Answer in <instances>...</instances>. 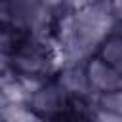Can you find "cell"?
I'll return each mask as SVG.
<instances>
[{
  "label": "cell",
  "mask_w": 122,
  "mask_h": 122,
  "mask_svg": "<svg viewBox=\"0 0 122 122\" xmlns=\"http://www.w3.org/2000/svg\"><path fill=\"white\" fill-rule=\"evenodd\" d=\"M71 105L69 95L63 92V88L53 80V82H44L34 93H30L27 107L38 114L40 118H51V116H59L63 112H67Z\"/></svg>",
  "instance_id": "6da1fadb"
},
{
  "label": "cell",
  "mask_w": 122,
  "mask_h": 122,
  "mask_svg": "<svg viewBox=\"0 0 122 122\" xmlns=\"http://www.w3.org/2000/svg\"><path fill=\"white\" fill-rule=\"evenodd\" d=\"M84 72L88 78V84L93 93H105V92H120L122 88V72L103 63L97 55L90 57L84 65Z\"/></svg>",
  "instance_id": "7a4b0ae2"
},
{
  "label": "cell",
  "mask_w": 122,
  "mask_h": 122,
  "mask_svg": "<svg viewBox=\"0 0 122 122\" xmlns=\"http://www.w3.org/2000/svg\"><path fill=\"white\" fill-rule=\"evenodd\" d=\"M63 92L69 95V99H82L86 101L93 92L88 84L86 72H84V65H74V67H63L57 74L55 80Z\"/></svg>",
  "instance_id": "3957f363"
},
{
  "label": "cell",
  "mask_w": 122,
  "mask_h": 122,
  "mask_svg": "<svg viewBox=\"0 0 122 122\" xmlns=\"http://www.w3.org/2000/svg\"><path fill=\"white\" fill-rule=\"evenodd\" d=\"M97 57L107 63L109 67L122 71V38L118 34V30L114 29V32H111L97 48Z\"/></svg>",
  "instance_id": "277c9868"
},
{
  "label": "cell",
  "mask_w": 122,
  "mask_h": 122,
  "mask_svg": "<svg viewBox=\"0 0 122 122\" xmlns=\"http://www.w3.org/2000/svg\"><path fill=\"white\" fill-rule=\"evenodd\" d=\"M86 103L90 107L107 111V112H114V114H122V92H105V93H92Z\"/></svg>",
  "instance_id": "5b68a950"
},
{
  "label": "cell",
  "mask_w": 122,
  "mask_h": 122,
  "mask_svg": "<svg viewBox=\"0 0 122 122\" xmlns=\"http://www.w3.org/2000/svg\"><path fill=\"white\" fill-rule=\"evenodd\" d=\"M0 120L2 122H46L38 114H34L27 105H11L6 103L0 111Z\"/></svg>",
  "instance_id": "8992f818"
},
{
  "label": "cell",
  "mask_w": 122,
  "mask_h": 122,
  "mask_svg": "<svg viewBox=\"0 0 122 122\" xmlns=\"http://www.w3.org/2000/svg\"><path fill=\"white\" fill-rule=\"evenodd\" d=\"M88 120L90 122H122V114L107 112V111H101V109L88 105Z\"/></svg>",
  "instance_id": "52a82bcc"
},
{
  "label": "cell",
  "mask_w": 122,
  "mask_h": 122,
  "mask_svg": "<svg viewBox=\"0 0 122 122\" xmlns=\"http://www.w3.org/2000/svg\"><path fill=\"white\" fill-rule=\"evenodd\" d=\"M0 122H2V120H0Z\"/></svg>",
  "instance_id": "ba28073f"
}]
</instances>
